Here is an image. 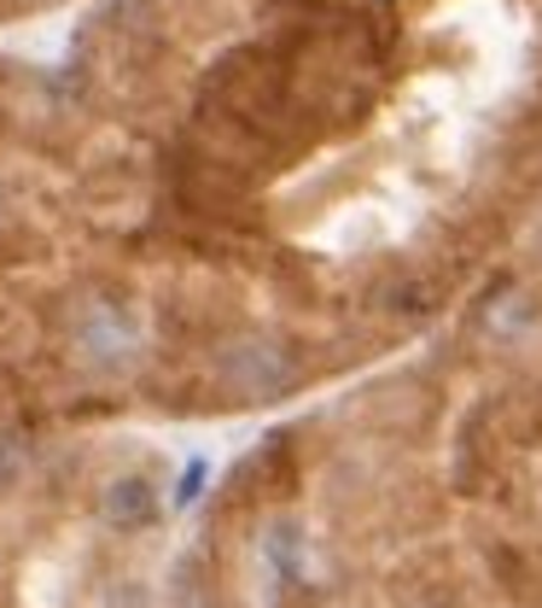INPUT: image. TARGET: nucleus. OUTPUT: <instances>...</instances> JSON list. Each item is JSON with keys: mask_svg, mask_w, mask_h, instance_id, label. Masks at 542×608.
Returning <instances> with one entry per match:
<instances>
[{"mask_svg": "<svg viewBox=\"0 0 542 608\" xmlns=\"http://www.w3.org/2000/svg\"><path fill=\"white\" fill-rule=\"evenodd\" d=\"M298 352L263 328H240L204 357V398L222 403H275L298 387Z\"/></svg>", "mask_w": 542, "mask_h": 608, "instance_id": "1", "label": "nucleus"}, {"mask_svg": "<svg viewBox=\"0 0 542 608\" xmlns=\"http://www.w3.org/2000/svg\"><path fill=\"white\" fill-rule=\"evenodd\" d=\"M47 410H59V403L35 380H0V497H12L24 485Z\"/></svg>", "mask_w": 542, "mask_h": 608, "instance_id": "2", "label": "nucleus"}, {"mask_svg": "<svg viewBox=\"0 0 542 608\" xmlns=\"http://www.w3.org/2000/svg\"><path fill=\"white\" fill-rule=\"evenodd\" d=\"M41 7H59V0H0V18H18V12H41Z\"/></svg>", "mask_w": 542, "mask_h": 608, "instance_id": "3", "label": "nucleus"}]
</instances>
